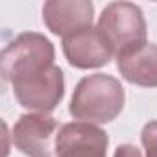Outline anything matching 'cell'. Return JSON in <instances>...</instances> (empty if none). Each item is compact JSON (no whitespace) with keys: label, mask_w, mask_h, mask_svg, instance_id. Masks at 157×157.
<instances>
[{"label":"cell","mask_w":157,"mask_h":157,"mask_svg":"<svg viewBox=\"0 0 157 157\" xmlns=\"http://www.w3.org/2000/svg\"><path fill=\"white\" fill-rule=\"evenodd\" d=\"M124 98V89L117 78L91 74L76 85L68 111L78 122L107 124L120 115Z\"/></svg>","instance_id":"cell-1"},{"label":"cell","mask_w":157,"mask_h":157,"mask_svg":"<svg viewBox=\"0 0 157 157\" xmlns=\"http://www.w3.org/2000/svg\"><path fill=\"white\" fill-rule=\"evenodd\" d=\"M98 30L117 57L137 52L146 44V22L139 6L111 2L100 15Z\"/></svg>","instance_id":"cell-2"},{"label":"cell","mask_w":157,"mask_h":157,"mask_svg":"<svg viewBox=\"0 0 157 157\" xmlns=\"http://www.w3.org/2000/svg\"><path fill=\"white\" fill-rule=\"evenodd\" d=\"M52 43L35 32H24L17 35L0 56V68L6 82H15L26 76H33L54 67Z\"/></svg>","instance_id":"cell-3"},{"label":"cell","mask_w":157,"mask_h":157,"mask_svg":"<svg viewBox=\"0 0 157 157\" xmlns=\"http://www.w3.org/2000/svg\"><path fill=\"white\" fill-rule=\"evenodd\" d=\"M11 85H13V94L22 107L44 115L54 111L65 94L63 70L56 65L33 76L15 80Z\"/></svg>","instance_id":"cell-4"},{"label":"cell","mask_w":157,"mask_h":157,"mask_svg":"<svg viewBox=\"0 0 157 157\" xmlns=\"http://www.w3.org/2000/svg\"><path fill=\"white\" fill-rule=\"evenodd\" d=\"M59 124L44 113H26L13 128V142L28 157H52Z\"/></svg>","instance_id":"cell-5"},{"label":"cell","mask_w":157,"mask_h":157,"mask_svg":"<svg viewBox=\"0 0 157 157\" xmlns=\"http://www.w3.org/2000/svg\"><path fill=\"white\" fill-rule=\"evenodd\" d=\"M107 135L87 122L65 124L56 139V157H105Z\"/></svg>","instance_id":"cell-6"},{"label":"cell","mask_w":157,"mask_h":157,"mask_svg":"<svg viewBox=\"0 0 157 157\" xmlns=\"http://www.w3.org/2000/svg\"><path fill=\"white\" fill-rule=\"evenodd\" d=\"M63 54L76 68H98L109 63L113 50L98 28H85L63 39Z\"/></svg>","instance_id":"cell-7"},{"label":"cell","mask_w":157,"mask_h":157,"mask_svg":"<svg viewBox=\"0 0 157 157\" xmlns=\"http://www.w3.org/2000/svg\"><path fill=\"white\" fill-rule=\"evenodd\" d=\"M94 6L87 0H52L43 6V19L48 30L56 35L70 37L85 28H91Z\"/></svg>","instance_id":"cell-8"},{"label":"cell","mask_w":157,"mask_h":157,"mask_svg":"<svg viewBox=\"0 0 157 157\" xmlns=\"http://www.w3.org/2000/svg\"><path fill=\"white\" fill-rule=\"evenodd\" d=\"M124 80L140 87H157V44L146 43L133 54L117 57Z\"/></svg>","instance_id":"cell-9"},{"label":"cell","mask_w":157,"mask_h":157,"mask_svg":"<svg viewBox=\"0 0 157 157\" xmlns=\"http://www.w3.org/2000/svg\"><path fill=\"white\" fill-rule=\"evenodd\" d=\"M146 157H157V122H148L140 133Z\"/></svg>","instance_id":"cell-10"},{"label":"cell","mask_w":157,"mask_h":157,"mask_svg":"<svg viewBox=\"0 0 157 157\" xmlns=\"http://www.w3.org/2000/svg\"><path fill=\"white\" fill-rule=\"evenodd\" d=\"M113 157H142L140 155V150L131 146V144H122L115 150V155Z\"/></svg>","instance_id":"cell-11"}]
</instances>
